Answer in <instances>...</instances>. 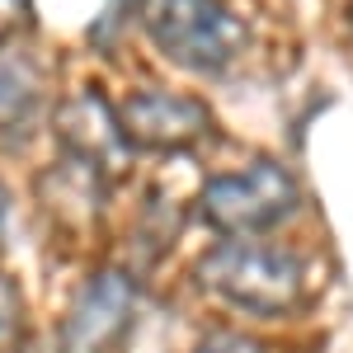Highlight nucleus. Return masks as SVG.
Instances as JSON below:
<instances>
[{"label": "nucleus", "instance_id": "obj_12", "mask_svg": "<svg viewBox=\"0 0 353 353\" xmlns=\"http://www.w3.org/2000/svg\"><path fill=\"white\" fill-rule=\"evenodd\" d=\"M5 221H10V193L0 184V241H5Z\"/></svg>", "mask_w": 353, "mask_h": 353}, {"label": "nucleus", "instance_id": "obj_6", "mask_svg": "<svg viewBox=\"0 0 353 353\" xmlns=\"http://www.w3.org/2000/svg\"><path fill=\"white\" fill-rule=\"evenodd\" d=\"M52 137L66 156L90 161L104 179H113L132 156V146L123 137V123H118V109L99 90H81V94L61 99L52 109Z\"/></svg>", "mask_w": 353, "mask_h": 353}, {"label": "nucleus", "instance_id": "obj_2", "mask_svg": "<svg viewBox=\"0 0 353 353\" xmlns=\"http://www.w3.org/2000/svg\"><path fill=\"white\" fill-rule=\"evenodd\" d=\"M137 19L156 43V52H165L193 76H221L226 66L241 61L250 43L245 24L221 0H141Z\"/></svg>", "mask_w": 353, "mask_h": 353}, {"label": "nucleus", "instance_id": "obj_9", "mask_svg": "<svg viewBox=\"0 0 353 353\" xmlns=\"http://www.w3.org/2000/svg\"><path fill=\"white\" fill-rule=\"evenodd\" d=\"M24 339V292L14 278L0 273V353H14Z\"/></svg>", "mask_w": 353, "mask_h": 353}, {"label": "nucleus", "instance_id": "obj_1", "mask_svg": "<svg viewBox=\"0 0 353 353\" xmlns=\"http://www.w3.org/2000/svg\"><path fill=\"white\" fill-rule=\"evenodd\" d=\"M198 283L236 311L278 321V316H292L306 297V264L297 250L278 241L236 236L212 245L198 259Z\"/></svg>", "mask_w": 353, "mask_h": 353}, {"label": "nucleus", "instance_id": "obj_14", "mask_svg": "<svg viewBox=\"0 0 353 353\" xmlns=\"http://www.w3.org/2000/svg\"><path fill=\"white\" fill-rule=\"evenodd\" d=\"M19 353H33V349H19Z\"/></svg>", "mask_w": 353, "mask_h": 353}, {"label": "nucleus", "instance_id": "obj_3", "mask_svg": "<svg viewBox=\"0 0 353 353\" xmlns=\"http://www.w3.org/2000/svg\"><path fill=\"white\" fill-rule=\"evenodd\" d=\"M297 208V179L278 161H254L236 170V174H217L198 193V217L212 226L217 236L236 241V236H259L292 217Z\"/></svg>", "mask_w": 353, "mask_h": 353}, {"label": "nucleus", "instance_id": "obj_8", "mask_svg": "<svg viewBox=\"0 0 353 353\" xmlns=\"http://www.w3.org/2000/svg\"><path fill=\"white\" fill-rule=\"evenodd\" d=\"M43 104V71L24 52H0V141L24 137Z\"/></svg>", "mask_w": 353, "mask_h": 353}, {"label": "nucleus", "instance_id": "obj_7", "mask_svg": "<svg viewBox=\"0 0 353 353\" xmlns=\"http://www.w3.org/2000/svg\"><path fill=\"white\" fill-rule=\"evenodd\" d=\"M104 193H109V179L90 161H76L66 151L38 174V203L52 217V226H61V231L94 226L99 212H104Z\"/></svg>", "mask_w": 353, "mask_h": 353}, {"label": "nucleus", "instance_id": "obj_5", "mask_svg": "<svg viewBox=\"0 0 353 353\" xmlns=\"http://www.w3.org/2000/svg\"><path fill=\"white\" fill-rule=\"evenodd\" d=\"M123 137L132 151H193L212 132V113L193 94L170 90H141L118 109Z\"/></svg>", "mask_w": 353, "mask_h": 353}, {"label": "nucleus", "instance_id": "obj_4", "mask_svg": "<svg viewBox=\"0 0 353 353\" xmlns=\"http://www.w3.org/2000/svg\"><path fill=\"white\" fill-rule=\"evenodd\" d=\"M137 321V283L128 269H99L81 283L57 330V353H123Z\"/></svg>", "mask_w": 353, "mask_h": 353}, {"label": "nucleus", "instance_id": "obj_10", "mask_svg": "<svg viewBox=\"0 0 353 353\" xmlns=\"http://www.w3.org/2000/svg\"><path fill=\"white\" fill-rule=\"evenodd\" d=\"M193 353H269V344H259L254 334H241V330H212L193 344Z\"/></svg>", "mask_w": 353, "mask_h": 353}, {"label": "nucleus", "instance_id": "obj_11", "mask_svg": "<svg viewBox=\"0 0 353 353\" xmlns=\"http://www.w3.org/2000/svg\"><path fill=\"white\" fill-rule=\"evenodd\" d=\"M28 24V0H0V48Z\"/></svg>", "mask_w": 353, "mask_h": 353}, {"label": "nucleus", "instance_id": "obj_13", "mask_svg": "<svg viewBox=\"0 0 353 353\" xmlns=\"http://www.w3.org/2000/svg\"><path fill=\"white\" fill-rule=\"evenodd\" d=\"M349 28H353V0H349Z\"/></svg>", "mask_w": 353, "mask_h": 353}]
</instances>
